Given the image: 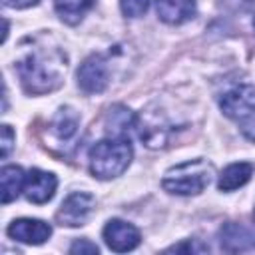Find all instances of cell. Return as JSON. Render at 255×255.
<instances>
[{
    "label": "cell",
    "instance_id": "1",
    "mask_svg": "<svg viewBox=\"0 0 255 255\" xmlns=\"http://www.w3.org/2000/svg\"><path fill=\"white\" fill-rule=\"evenodd\" d=\"M28 42L30 46L22 48L16 62V72L24 90L34 96L54 92L60 88L68 68L64 50L46 38H34Z\"/></svg>",
    "mask_w": 255,
    "mask_h": 255
},
{
    "label": "cell",
    "instance_id": "23",
    "mask_svg": "<svg viewBox=\"0 0 255 255\" xmlns=\"http://www.w3.org/2000/svg\"><path fill=\"white\" fill-rule=\"evenodd\" d=\"M253 28H255V16H253Z\"/></svg>",
    "mask_w": 255,
    "mask_h": 255
},
{
    "label": "cell",
    "instance_id": "14",
    "mask_svg": "<svg viewBox=\"0 0 255 255\" xmlns=\"http://www.w3.org/2000/svg\"><path fill=\"white\" fill-rule=\"evenodd\" d=\"M251 173H253V165H251V163H247V161L231 163V165H227V167L221 171L217 187H219L221 191H233V189L245 185V183L251 179Z\"/></svg>",
    "mask_w": 255,
    "mask_h": 255
},
{
    "label": "cell",
    "instance_id": "9",
    "mask_svg": "<svg viewBox=\"0 0 255 255\" xmlns=\"http://www.w3.org/2000/svg\"><path fill=\"white\" fill-rule=\"evenodd\" d=\"M219 243L221 249L227 253L251 251L255 249V231L243 223L229 221L219 229Z\"/></svg>",
    "mask_w": 255,
    "mask_h": 255
},
{
    "label": "cell",
    "instance_id": "16",
    "mask_svg": "<svg viewBox=\"0 0 255 255\" xmlns=\"http://www.w3.org/2000/svg\"><path fill=\"white\" fill-rule=\"evenodd\" d=\"M96 0H54V8L62 22L66 24H78L84 14L94 6Z\"/></svg>",
    "mask_w": 255,
    "mask_h": 255
},
{
    "label": "cell",
    "instance_id": "2",
    "mask_svg": "<svg viewBox=\"0 0 255 255\" xmlns=\"http://www.w3.org/2000/svg\"><path fill=\"white\" fill-rule=\"evenodd\" d=\"M213 177V165L205 159H187L169 167L161 179L165 191L175 195H197L201 193Z\"/></svg>",
    "mask_w": 255,
    "mask_h": 255
},
{
    "label": "cell",
    "instance_id": "5",
    "mask_svg": "<svg viewBox=\"0 0 255 255\" xmlns=\"http://www.w3.org/2000/svg\"><path fill=\"white\" fill-rule=\"evenodd\" d=\"M219 106L227 118H233V120L245 118L255 110V86L251 84L233 86L221 96Z\"/></svg>",
    "mask_w": 255,
    "mask_h": 255
},
{
    "label": "cell",
    "instance_id": "13",
    "mask_svg": "<svg viewBox=\"0 0 255 255\" xmlns=\"http://www.w3.org/2000/svg\"><path fill=\"white\" fill-rule=\"evenodd\" d=\"M159 20L167 24H183L195 16V0H155Z\"/></svg>",
    "mask_w": 255,
    "mask_h": 255
},
{
    "label": "cell",
    "instance_id": "8",
    "mask_svg": "<svg viewBox=\"0 0 255 255\" xmlns=\"http://www.w3.org/2000/svg\"><path fill=\"white\" fill-rule=\"evenodd\" d=\"M56 185H58V179L54 173L42 171V169H30L24 181V195L28 201L40 205L54 197Z\"/></svg>",
    "mask_w": 255,
    "mask_h": 255
},
{
    "label": "cell",
    "instance_id": "10",
    "mask_svg": "<svg viewBox=\"0 0 255 255\" xmlns=\"http://www.w3.org/2000/svg\"><path fill=\"white\" fill-rule=\"evenodd\" d=\"M8 235L20 243L40 245L52 235V227L40 219H16L8 225Z\"/></svg>",
    "mask_w": 255,
    "mask_h": 255
},
{
    "label": "cell",
    "instance_id": "20",
    "mask_svg": "<svg viewBox=\"0 0 255 255\" xmlns=\"http://www.w3.org/2000/svg\"><path fill=\"white\" fill-rule=\"evenodd\" d=\"M239 122H241V131H243V135H245L247 139L255 141V110H253L251 114H247L245 118H241Z\"/></svg>",
    "mask_w": 255,
    "mask_h": 255
},
{
    "label": "cell",
    "instance_id": "7",
    "mask_svg": "<svg viewBox=\"0 0 255 255\" xmlns=\"http://www.w3.org/2000/svg\"><path fill=\"white\" fill-rule=\"evenodd\" d=\"M106 245L116 251V253H124V251H131L139 245V231L131 225L126 223L122 219H110L102 231Z\"/></svg>",
    "mask_w": 255,
    "mask_h": 255
},
{
    "label": "cell",
    "instance_id": "17",
    "mask_svg": "<svg viewBox=\"0 0 255 255\" xmlns=\"http://www.w3.org/2000/svg\"><path fill=\"white\" fill-rule=\"evenodd\" d=\"M120 6L128 18H137L145 14V10L149 8V0H120Z\"/></svg>",
    "mask_w": 255,
    "mask_h": 255
},
{
    "label": "cell",
    "instance_id": "22",
    "mask_svg": "<svg viewBox=\"0 0 255 255\" xmlns=\"http://www.w3.org/2000/svg\"><path fill=\"white\" fill-rule=\"evenodd\" d=\"M4 6H10V8H28V6H34L38 0H2Z\"/></svg>",
    "mask_w": 255,
    "mask_h": 255
},
{
    "label": "cell",
    "instance_id": "6",
    "mask_svg": "<svg viewBox=\"0 0 255 255\" xmlns=\"http://www.w3.org/2000/svg\"><path fill=\"white\" fill-rule=\"evenodd\" d=\"M78 84L86 94H100L108 86V64L104 56L92 54L78 70Z\"/></svg>",
    "mask_w": 255,
    "mask_h": 255
},
{
    "label": "cell",
    "instance_id": "15",
    "mask_svg": "<svg viewBox=\"0 0 255 255\" xmlns=\"http://www.w3.org/2000/svg\"><path fill=\"white\" fill-rule=\"evenodd\" d=\"M24 181H26V175H24L22 167H18V165H4L2 171H0L2 203H10L12 199H16L20 195V191L24 189Z\"/></svg>",
    "mask_w": 255,
    "mask_h": 255
},
{
    "label": "cell",
    "instance_id": "19",
    "mask_svg": "<svg viewBox=\"0 0 255 255\" xmlns=\"http://www.w3.org/2000/svg\"><path fill=\"white\" fill-rule=\"evenodd\" d=\"M70 253H74V255H84V253H88V255H94V253H98V245L96 243H92L90 239H78L72 247H70Z\"/></svg>",
    "mask_w": 255,
    "mask_h": 255
},
{
    "label": "cell",
    "instance_id": "11",
    "mask_svg": "<svg viewBox=\"0 0 255 255\" xmlns=\"http://www.w3.org/2000/svg\"><path fill=\"white\" fill-rule=\"evenodd\" d=\"M78 126H80V116L72 108H60L48 126V133L56 143L64 145L72 141V137L78 131Z\"/></svg>",
    "mask_w": 255,
    "mask_h": 255
},
{
    "label": "cell",
    "instance_id": "21",
    "mask_svg": "<svg viewBox=\"0 0 255 255\" xmlns=\"http://www.w3.org/2000/svg\"><path fill=\"white\" fill-rule=\"evenodd\" d=\"M12 143H14V131L10 126H2V159L8 157L10 149H12Z\"/></svg>",
    "mask_w": 255,
    "mask_h": 255
},
{
    "label": "cell",
    "instance_id": "12",
    "mask_svg": "<svg viewBox=\"0 0 255 255\" xmlns=\"http://www.w3.org/2000/svg\"><path fill=\"white\" fill-rule=\"evenodd\" d=\"M137 128L135 114L126 106H114L106 114V131L112 137L129 139V133Z\"/></svg>",
    "mask_w": 255,
    "mask_h": 255
},
{
    "label": "cell",
    "instance_id": "3",
    "mask_svg": "<svg viewBox=\"0 0 255 255\" xmlns=\"http://www.w3.org/2000/svg\"><path fill=\"white\" fill-rule=\"evenodd\" d=\"M131 161L129 139L112 137L102 139L90 149V171L100 179H112L122 175Z\"/></svg>",
    "mask_w": 255,
    "mask_h": 255
},
{
    "label": "cell",
    "instance_id": "18",
    "mask_svg": "<svg viewBox=\"0 0 255 255\" xmlns=\"http://www.w3.org/2000/svg\"><path fill=\"white\" fill-rule=\"evenodd\" d=\"M167 251H177V253H181V251H185V253H203V251H207V247L205 245H201L197 239H187V241H183V243H179V245H173V247H169Z\"/></svg>",
    "mask_w": 255,
    "mask_h": 255
},
{
    "label": "cell",
    "instance_id": "4",
    "mask_svg": "<svg viewBox=\"0 0 255 255\" xmlns=\"http://www.w3.org/2000/svg\"><path fill=\"white\" fill-rule=\"evenodd\" d=\"M94 205H96V199L92 193H84V191L70 193L60 205L56 219L60 225H66V227H80L92 215Z\"/></svg>",
    "mask_w": 255,
    "mask_h": 255
},
{
    "label": "cell",
    "instance_id": "24",
    "mask_svg": "<svg viewBox=\"0 0 255 255\" xmlns=\"http://www.w3.org/2000/svg\"><path fill=\"white\" fill-rule=\"evenodd\" d=\"M253 215H255V213H253Z\"/></svg>",
    "mask_w": 255,
    "mask_h": 255
}]
</instances>
